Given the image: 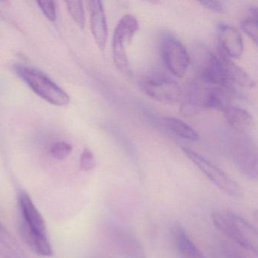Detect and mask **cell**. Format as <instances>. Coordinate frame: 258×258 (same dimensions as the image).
I'll return each mask as SVG.
<instances>
[{
	"label": "cell",
	"mask_w": 258,
	"mask_h": 258,
	"mask_svg": "<svg viewBox=\"0 0 258 258\" xmlns=\"http://www.w3.org/2000/svg\"><path fill=\"white\" fill-rule=\"evenodd\" d=\"M88 5L92 34L99 49L104 51L108 38V26L103 4L101 1L93 0Z\"/></svg>",
	"instance_id": "7c38bea8"
},
{
	"label": "cell",
	"mask_w": 258,
	"mask_h": 258,
	"mask_svg": "<svg viewBox=\"0 0 258 258\" xmlns=\"http://www.w3.org/2000/svg\"><path fill=\"white\" fill-rule=\"evenodd\" d=\"M66 4L69 15L74 22L80 28H84L85 25V13L83 3L81 1H67Z\"/></svg>",
	"instance_id": "ffe728a7"
},
{
	"label": "cell",
	"mask_w": 258,
	"mask_h": 258,
	"mask_svg": "<svg viewBox=\"0 0 258 258\" xmlns=\"http://www.w3.org/2000/svg\"><path fill=\"white\" fill-rule=\"evenodd\" d=\"M220 58L225 75L231 85L236 84L244 88L254 87L255 82L253 78L242 68L235 64L222 52H220Z\"/></svg>",
	"instance_id": "9a60e30c"
},
{
	"label": "cell",
	"mask_w": 258,
	"mask_h": 258,
	"mask_svg": "<svg viewBox=\"0 0 258 258\" xmlns=\"http://www.w3.org/2000/svg\"><path fill=\"white\" fill-rule=\"evenodd\" d=\"M217 35L222 53L229 58H239L244 50L243 39L239 31L227 24H220Z\"/></svg>",
	"instance_id": "8fae6325"
},
{
	"label": "cell",
	"mask_w": 258,
	"mask_h": 258,
	"mask_svg": "<svg viewBox=\"0 0 258 258\" xmlns=\"http://www.w3.org/2000/svg\"><path fill=\"white\" fill-rule=\"evenodd\" d=\"M140 87L148 96L166 104H175L182 96V89L171 77L155 72L140 80Z\"/></svg>",
	"instance_id": "ba28073f"
},
{
	"label": "cell",
	"mask_w": 258,
	"mask_h": 258,
	"mask_svg": "<svg viewBox=\"0 0 258 258\" xmlns=\"http://www.w3.org/2000/svg\"><path fill=\"white\" fill-rule=\"evenodd\" d=\"M107 236L113 250L121 258H146L143 244L135 234L118 223L107 227Z\"/></svg>",
	"instance_id": "30bf717a"
},
{
	"label": "cell",
	"mask_w": 258,
	"mask_h": 258,
	"mask_svg": "<svg viewBox=\"0 0 258 258\" xmlns=\"http://www.w3.org/2000/svg\"><path fill=\"white\" fill-rule=\"evenodd\" d=\"M138 29V20L131 14L123 16L114 29L112 39L113 59L116 67L122 73H130L126 47Z\"/></svg>",
	"instance_id": "52a82bcc"
},
{
	"label": "cell",
	"mask_w": 258,
	"mask_h": 258,
	"mask_svg": "<svg viewBox=\"0 0 258 258\" xmlns=\"http://www.w3.org/2000/svg\"><path fill=\"white\" fill-rule=\"evenodd\" d=\"M20 232L25 244L34 253L39 256L46 257H50L53 255L47 235H40L32 232L23 223L21 224Z\"/></svg>",
	"instance_id": "e0dca14e"
},
{
	"label": "cell",
	"mask_w": 258,
	"mask_h": 258,
	"mask_svg": "<svg viewBox=\"0 0 258 258\" xmlns=\"http://www.w3.org/2000/svg\"><path fill=\"white\" fill-rule=\"evenodd\" d=\"M37 4L48 20L50 22L56 20V9L53 1H37Z\"/></svg>",
	"instance_id": "cb8c5ba5"
},
{
	"label": "cell",
	"mask_w": 258,
	"mask_h": 258,
	"mask_svg": "<svg viewBox=\"0 0 258 258\" xmlns=\"http://www.w3.org/2000/svg\"><path fill=\"white\" fill-rule=\"evenodd\" d=\"M80 167L84 172H90L96 167V159L90 149H84L80 158Z\"/></svg>",
	"instance_id": "7402d4cb"
},
{
	"label": "cell",
	"mask_w": 258,
	"mask_h": 258,
	"mask_svg": "<svg viewBox=\"0 0 258 258\" xmlns=\"http://www.w3.org/2000/svg\"><path fill=\"white\" fill-rule=\"evenodd\" d=\"M224 113L228 123L235 133L247 135L251 131L254 122L248 111L244 108L231 105Z\"/></svg>",
	"instance_id": "2e32d148"
},
{
	"label": "cell",
	"mask_w": 258,
	"mask_h": 258,
	"mask_svg": "<svg viewBox=\"0 0 258 258\" xmlns=\"http://www.w3.org/2000/svg\"><path fill=\"white\" fill-rule=\"evenodd\" d=\"M211 220L216 229L231 242L256 254L257 231L249 222L229 211H215L211 215Z\"/></svg>",
	"instance_id": "6da1fadb"
},
{
	"label": "cell",
	"mask_w": 258,
	"mask_h": 258,
	"mask_svg": "<svg viewBox=\"0 0 258 258\" xmlns=\"http://www.w3.org/2000/svg\"><path fill=\"white\" fill-rule=\"evenodd\" d=\"M72 152V146L66 142H57L50 148L51 155L54 158L59 161L67 158Z\"/></svg>",
	"instance_id": "44dd1931"
},
{
	"label": "cell",
	"mask_w": 258,
	"mask_h": 258,
	"mask_svg": "<svg viewBox=\"0 0 258 258\" xmlns=\"http://www.w3.org/2000/svg\"><path fill=\"white\" fill-rule=\"evenodd\" d=\"M230 93L227 89L194 83L187 89L181 111L185 115H192L204 108L224 112L232 105Z\"/></svg>",
	"instance_id": "7a4b0ae2"
},
{
	"label": "cell",
	"mask_w": 258,
	"mask_h": 258,
	"mask_svg": "<svg viewBox=\"0 0 258 258\" xmlns=\"http://www.w3.org/2000/svg\"><path fill=\"white\" fill-rule=\"evenodd\" d=\"M19 205L23 217L24 224L32 232L40 235H47L44 219L28 193L25 191L20 193Z\"/></svg>",
	"instance_id": "4fadbf2b"
},
{
	"label": "cell",
	"mask_w": 258,
	"mask_h": 258,
	"mask_svg": "<svg viewBox=\"0 0 258 258\" xmlns=\"http://www.w3.org/2000/svg\"><path fill=\"white\" fill-rule=\"evenodd\" d=\"M191 63L200 82L232 91V86L226 78L220 57L205 43H196L193 46Z\"/></svg>",
	"instance_id": "3957f363"
},
{
	"label": "cell",
	"mask_w": 258,
	"mask_h": 258,
	"mask_svg": "<svg viewBox=\"0 0 258 258\" xmlns=\"http://www.w3.org/2000/svg\"><path fill=\"white\" fill-rule=\"evenodd\" d=\"M15 71L33 92L49 103L64 106L70 102L69 95L38 69L25 64H17Z\"/></svg>",
	"instance_id": "277c9868"
},
{
	"label": "cell",
	"mask_w": 258,
	"mask_h": 258,
	"mask_svg": "<svg viewBox=\"0 0 258 258\" xmlns=\"http://www.w3.org/2000/svg\"><path fill=\"white\" fill-rule=\"evenodd\" d=\"M205 8L217 13H224L226 12L223 3L220 1H202L199 3Z\"/></svg>",
	"instance_id": "d4e9b609"
},
{
	"label": "cell",
	"mask_w": 258,
	"mask_h": 258,
	"mask_svg": "<svg viewBox=\"0 0 258 258\" xmlns=\"http://www.w3.org/2000/svg\"><path fill=\"white\" fill-rule=\"evenodd\" d=\"M173 244L180 258H205L186 230L179 224L172 230Z\"/></svg>",
	"instance_id": "5bb4252c"
},
{
	"label": "cell",
	"mask_w": 258,
	"mask_h": 258,
	"mask_svg": "<svg viewBox=\"0 0 258 258\" xmlns=\"http://www.w3.org/2000/svg\"><path fill=\"white\" fill-rule=\"evenodd\" d=\"M182 152L220 191L233 199H241V187L226 172L192 149L183 147Z\"/></svg>",
	"instance_id": "8992f818"
},
{
	"label": "cell",
	"mask_w": 258,
	"mask_h": 258,
	"mask_svg": "<svg viewBox=\"0 0 258 258\" xmlns=\"http://www.w3.org/2000/svg\"><path fill=\"white\" fill-rule=\"evenodd\" d=\"M248 13V17L241 22V28L255 44H257V8L250 7Z\"/></svg>",
	"instance_id": "d6986e66"
},
{
	"label": "cell",
	"mask_w": 258,
	"mask_h": 258,
	"mask_svg": "<svg viewBox=\"0 0 258 258\" xmlns=\"http://www.w3.org/2000/svg\"><path fill=\"white\" fill-rule=\"evenodd\" d=\"M160 50L163 62L169 72L176 78H183L191 61L183 44L173 34L167 33L161 37Z\"/></svg>",
	"instance_id": "9c48e42d"
},
{
	"label": "cell",
	"mask_w": 258,
	"mask_h": 258,
	"mask_svg": "<svg viewBox=\"0 0 258 258\" xmlns=\"http://www.w3.org/2000/svg\"><path fill=\"white\" fill-rule=\"evenodd\" d=\"M164 123L172 133L179 138L191 142H197L199 135L196 130L193 129L188 123L179 119L173 117H164Z\"/></svg>",
	"instance_id": "ac0fdd59"
},
{
	"label": "cell",
	"mask_w": 258,
	"mask_h": 258,
	"mask_svg": "<svg viewBox=\"0 0 258 258\" xmlns=\"http://www.w3.org/2000/svg\"><path fill=\"white\" fill-rule=\"evenodd\" d=\"M228 145V154L238 171L250 180H256L258 175L256 145L247 134L235 133Z\"/></svg>",
	"instance_id": "5b68a950"
},
{
	"label": "cell",
	"mask_w": 258,
	"mask_h": 258,
	"mask_svg": "<svg viewBox=\"0 0 258 258\" xmlns=\"http://www.w3.org/2000/svg\"><path fill=\"white\" fill-rule=\"evenodd\" d=\"M226 258H249L244 252H248L233 243H226L223 247Z\"/></svg>",
	"instance_id": "603a6c76"
}]
</instances>
